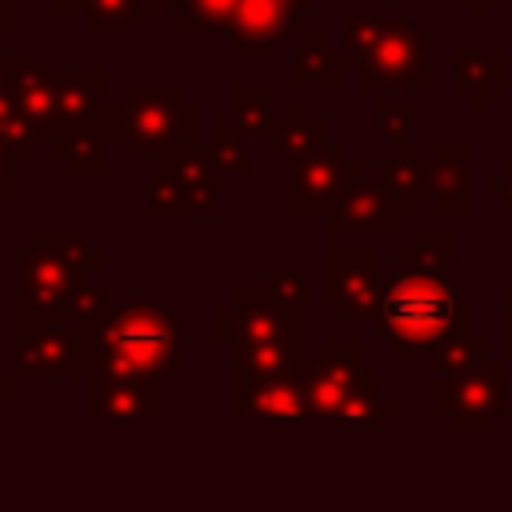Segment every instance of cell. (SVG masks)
Returning a JSON list of instances; mask_svg holds the SVG:
<instances>
[{
	"mask_svg": "<svg viewBox=\"0 0 512 512\" xmlns=\"http://www.w3.org/2000/svg\"><path fill=\"white\" fill-rule=\"evenodd\" d=\"M452 232H420L416 244L396 252L380 304V328L400 360L436 356L444 344L472 336V308L452 292Z\"/></svg>",
	"mask_w": 512,
	"mask_h": 512,
	"instance_id": "cell-1",
	"label": "cell"
},
{
	"mask_svg": "<svg viewBox=\"0 0 512 512\" xmlns=\"http://www.w3.org/2000/svg\"><path fill=\"white\" fill-rule=\"evenodd\" d=\"M92 332V380L160 388L180 364V320L172 308L108 312Z\"/></svg>",
	"mask_w": 512,
	"mask_h": 512,
	"instance_id": "cell-2",
	"label": "cell"
},
{
	"mask_svg": "<svg viewBox=\"0 0 512 512\" xmlns=\"http://www.w3.org/2000/svg\"><path fill=\"white\" fill-rule=\"evenodd\" d=\"M436 32L404 12H356L344 24V52L364 88H432Z\"/></svg>",
	"mask_w": 512,
	"mask_h": 512,
	"instance_id": "cell-3",
	"label": "cell"
},
{
	"mask_svg": "<svg viewBox=\"0 0 512 512\" xmlns=\"http://www.w3.org/2000/svg\"><path fill=\"white\" fill-rule=\"evenodd\" d=\"M196 104L180 100V88H124L116 108V140L128 160H172L196 148Z\"/></svg>",
	"mask_w": 512,
	"mask_h": 512,
	"instance_id": "cell-4",
	"label": "cell"
},
{
	"mask_svg": "<svg viewBox=\"0 0 512 512\" xmlns=\"http://www.w3.org/2000/svg\"><path fill=\"white\" fill-rule=\"evenodd\" d=\"M432 412L444 416L460 436L488 432L492 420L508 412V360L496 356L488 340H476L464 364L436 372Z\"/></svg>",
	"mask_w": 512,
	"mask_h": 512,
	"instance_id": "cell-5",
	"label": "cell"
},
{
	"mask_svg": "<svg viewBox=\"0 0 512 512\" xmlns=\"http://www.w3.org/2000/svg\"><path fill=\"white\" fill-rule=\"evenodd\" d=\"M216 340L244 348V344H292L308 352V316L304 308H288L268 284L252 288L240 284L228 304L216 308Z\"/></svg>",
	"mask_w": 512,
	"mask_h": 512,
	"instance_id": "cell-6",
	"label": "cell"
},
{
	"mask_svg": "<svg viewBox=\"0 0 512 512\" xmlns=\"http://www.w3.org/2000/svg\"><path fill=\"white\" fill-rule=\"evenodd\" d=\"M12 260H16V336L44 324H68L72 300L92 276L68 268L64 260L40 248H20Z\"/></svg>",
	"mask_w": 512,
	"mask_h": 512,
	"instance_id": "cell-7",
	"label": "cell"
},
{
	"mask_svg": "<svg viewBox=\"0 0 512 512\" xmlns=\"http://www.w3.org/2000/svg\"><path fill=\"white\" fill-rule=\"evenodd\" d=\"M388 288V268L376 248H328L324 252V300L344 324H364L380 316Z\"/></svg>",
	"mask_w": 512,
	"mask_h": 512,
	"instance_id": "cell-8",
	"label": "cell"
},
{
	"mask_svg": "<svg viewBox=\"0 0 512 512\" xmlns=\"http://www.w3.org/2000/svg\"><path fill=\"white\" fill-rule=\"evenodd\" d=\"M364 180V164L344 152L340 140H328L312 156L292 164V184H288V208L296 216H328L332 208L344 204V196Z\"/></svg>",
	"mask_w": 512,
	"mask_h": 512,
	"instance_id": "cell-9",
	"label": "cell"
},
{
	"mask_svg": "<svg viewBox=\"0 0 512 512\" xmlns=\"http://www.w3.org/2000/svg\"><path fill=\"white\" fill-rule=\"evenodd\" d=\"M148 212L156 216H180V212H212L216 208V168L204 152V144L164 160V176L144 188Z\"/></svg>",
	"mask_w": 512,
	"mask_h": 512,
	"instance_id": "cell-10",
	"label": "cell"
},
{
	"mask_svg": "<svg viewBox=\"0 0 512 512\" xmlns=\"http://www.w3.org/2000/svg\"><path fill=\"white\" fill-rule=\"evenodd\" d=\"M364 380V344L360 340H328L320 360L308 364L304 372V392L312 412L320 416H340L356 384Z\"/></svg>",
	"mask_w": 512,
	"mask_h": 512,
	"instance_id": "cell-11",
	"label": "cell"
},
{
	"mask_svg": "<svg viewBox=\"0 0 512 512\" xmlns=\"http://www.w3.org/2000/svg\"><path fill=\"white\" fill-rule=\"evenodd\" d=\"M404 220V208L388 192L384 180H360L340 208L324 216V228L332 236H360V232H396Z\"/></svg>",
	"mask_w": 512,
	"mask_h": 512,
	"instance_id": "cell-12",
	"label": "cell"
},
{
	"mask_svg": "<svg viewBox=\"0 0 512 512\" xmlns=\"http://www.w3.org/2000/svg\"><path fill=\"white\" fill-rule=\"evenodd\" d=\"M472 144L468 140H440L428 156V196L432 208L444 216L472 212Z\"/></svg>",
	"mask_w": 512,
	"mask_h": 512,
	"instance_id": "cell-13",
	"label": "cell"
},
{
	"mask_svg": "<svg viewBox=\"0 0 512 512\" xmlns=\"http://www.w3.org/2000/svg\"><path fill=\"white\" fill-rule=\"evenodd\" d=\"M80 340H84V328H76V324H44V328H32L16 344V364L32 380L60 376V372L72 376V368L80 360Z\"/></svg>",
	"mask_w": 512,
	"mask_h": 512,
	"instance_id": "cell-14",
	"label": "cell"
},
{
	"mask_svg": "<svg viewBox=\"0 0 512 512\" xmlns=\"http://www.w3.org/2000/svg\"><path fill=\"white\" fill-rule=\"evenodd\" d=\"M48 80H52V100H56V128L60 124H96L112 108L104 68L48 72Z\"/></svg>",
	"mask_w": 512,
	"mask_h": 512,
	"instance_id": "cell-15",
	"label": "cell"
},
{
	"mask_svg": "<svg viewBox=\"0 0 512 512\" xmlns=\"http://www.w3.org/2000/svg\"><path fill=\"white\" fill-rule=\"evenodd\" d=\"M104 140H116V108H108L96 124H60L48 144H52V156L72 168V176L92 180L108 172Z\"/></svg>",
	"mask_w": 512,
	"mask_h": 512,
	"instance_id": "cell-16",
	"label": "cell"
},
{
	"mask_svg": "<svg viewBox=\"0 0 512 512\" xmlns=\"http://www.w3.org/2000/svg\"><path fill=\"white\" fill-rule=\"evenodd\" d=\"M12 96H16V104L28 112V120L36 124V132H40V140H52V132H56V100H52V80H48V72L36 64V56L32 52H12V60H8V84H4Z\"/></svg>",
	"mask_w": 512,
	"mask_h": 512,
	"instance_id": "cell-17",
	"label": "cell"
},
{
	"mask_svg": "<svg viewBox=\"0 0 512 512\" xmlns=\"http://www.w3.org/2000/svg\"><path fill=\"white\" fill-rule=\"evenodd\" d=\"M232 412L236 416H308L304 376L260 380V384H232Z\"/></svg>",
	"mask_w": 512,
	"mask_h": 512,
	"instance_id": "cell-18",
	"label": "cell"
},
{
	"mask_svg": "<svg viewBox=\"0 0 512 512\" xmlns=\"http://www.w3.org/2000/svg\"><path fill=\"white\" fill-rule=\"evenodd\" d=\"M288 36H300L292 16L276 0H240V12L232 20V40L244 52H268L280 48Z\"/></svg>",
	"mask_w": 512,
	"mask_h": 512,
	"instance_id": "cell-19",
	"label": "cell"
},
{
	"mask_svg": "<svg viewBox=\"0 0 512 512\" xmlns=\"http://www.w3.org/2000/svg\"><path fill=\"white\" fill-rule=\"evenodd\" d=\"M508 52L504 48H456L452 52V72H456V84L460 92L484 108L504 84H508Z\"/></svg>",
	"mask_w": 512,
	"mask_h": 512,
	"instance_id": "cell-20",
	"label": "cell"
},
{
	"mask_svg": "<svg viewBox=\"0 0 512 512\" xmlns=\"http://www.w3.org/2000/svg\"><path fill=\"white\" fill-rule=\"evenodd\" d=\"M352 60L344 48H332L328 36L320 28H308L296 56H292V68H288V84L292 88H304V84H328V88H340L344 76H348Z\"/></svg>",
	"mask_w": 512,
	"mask_h": 512,
	"instance_id": "cell-21",
	"label": "cell"
},
{
	"mask_svg": "<svg viewBox=\"0 0 512 512\" xmlns=\"http://www.w3.org/2000/svg\"><path fill=\"white\" fill-rule=\"evenodd\" d=\"M308 372V352L292 344H244L236 348L232 364V384H260V380H284V376H304Z\"/></svg>",
	"mask_w": 512,
	"mask_h": 512,
	"instance_id": "cell-22",
	"label": "cell"
},
{
	"mask_svg": "<svg viewBox=\"0 0 512 512\" xmlns=\"http://www.w3.org/2000/svg\"><path fill=\"white\" fill-rule=\"evenodd\" d=\"M380 180L388 184V192L396 196V204L404 208V216H412L420 208V200L428 196V156H420L412 140L408 144H396V152L388 156Z\"/></svg>",
	"mask_w": 512,
	"mask_h": 512,
	"instance_id": "cell-23",
	"label": "cell"
},
{
	"mask_svg": "<svg viewBox=\"0 0 512 512\" xmlns=\"http://www.w3.org/2000/svg\"><path fill=\"white\" fill-rule=\"evenodd\" d=\"M400 412V400L392 396V392H384V384H380V376H364L360 384H356V392L348 396V404L340 408V428L344 432H364V436H372V432H380V424H384V416H396Z\"/></svg>",
	"mask_w": 512,
	"mask_h": 512,
	"instance_id": "cell-24",
	"label": "cell"
},
{
	"mask_svg": "<svg viewBox=\"0 0 512 512\" xmlns=\"http://www.w3.org/2000/svg\"><path fill=\"white\" fill-rule=\"evenodd\" d=\"M268 140H272V160H288V164H296V160L312 156L316 148H324V144H328V132H324L320 120H312V112H308L304 104H292L288 116L272 128Z\"/></svg>",
	"mask_w": 512,
	"mask_h": 512,
	"instance_id": "cell-25",
	"label": "cell"
},
{
	"mask_svg": "<svg viewBox=\"0 0 512 512\" xmlns=\"http://www.w3.org/2000/svg\"><path fill=\"white\" fill-rule=\"evenodd\" d=\"M88 408L108 412V416H128V412H160L164 392L144 388V384H124V380H88Z\"/></svg>",
	"mask_w": 512,
	"mask_h": 512,
	"instance_id": "cell-26",
	"label": "cell"
},
{
	"mask_svg": "<svg viewBox=\"0 0 512 512\" xmlns=\"http://www.w3.org/2000/svg\"><path fill=\"white\" fill-rule=\"evenodd\" d=\"M216 176H232V180H248L252 176V152H248V136L232 124V120H220L204 144Z\"/></svg>",
	"mask_w": 512,
	"mask_h": 512,
	"instance_id": "cell-27",
	"label": "cell"
},
{
	"mask_svg": "<svg viewBox=\"0 0 512 512\" xmlns=\"http://www.w3.org/2000/svg\"><path fill=\"white\" fill-rule=\"evenodd\" d=\"M32 248H40V252L64 260L68 268H76V272H84V276H92V272H100V268L108 264V252H104V248L88 244L84 236H68V232H48V228H44V232L32 236Z\"/></svg>",
	"mask_w": 512,
	"mask_h": 512,
	"instance_id": "cell-28",
	"label": "cell"
},
{
	"mask_svg": "<svg viewBox=\"0 0 512 512\" xmlns=\"http://www.w3.org/2000/svg\"><path fill=\"white\" fill-rule=\"evenodd\" d=\"M232 124L252 140V136H272L276 120H272V88L264 84H248L232 92Z\"/></svg>",
	"mask_w": 512,
	"mask_h": 512,
	"instance_id": "cell-29",
	"label": "cell"
},
{
	"mask_svg": "<svg viewBox=\"0 0 512 512\" xmlns=\"http://www.w3.org/2000/svg\"><path fill=\"white\" fill-rule=\"evenodd\" d=\"M0 144L16 160H32L36 156V144H40L36 124L28 120V112L16 104V96L8 88H0Z\"/></svg>",
	"mask_w": 512,
	"mask_h": 512,
	"instance_id": "cell-30",
	"label": "cell"
},
{
	"mask_svg": "<svg viewBox=\"0 0 512 512\" xmlns=\"http://www.w3.org/2000/svg\"><path fill=\"white\" fill-rule=\"evenodd\" d=\"M88 28L96 32H140L144 28V0H92L88 4Z\"/></svg>",
	"mask_w": 512,
	"mask_h": 512,
	"instance_id": "cell-31",
	"label": "cell"
},
{
	"mask_svg": "<svg viewBox=\"0 0 512 512\" xmlns=\"http://www.w3.org/2000/svg\"><path fill=\"white\" fill-rule=\"evenodd\" d=\"M240 0H188L180 12V32H232Z\"/></svg>",
	"mask_w": 512,
	"mask_h": 512,
	"instance_id": "cell-32",
	"label": "cell"
},
{
	"mask_svg": "<svg viewBox=\"0 0 512 512\" xmlns=\"http://www.w3.org/2000/svg\"><path fill=\"white\" fill-rule=\"evenodd\" d=\"M108 312H112V308H108V288L96 284V280H88V284L76 292V300H72L68 324H76V328H96Z\"/></svg>",
	"mask_w": 512,
	"mask_h": 512,
	"instance_id": "cell-33",
	"label": "cell"
},
{
	"mask_svg": "<svg viewBox=\"0 0 512 512\" xmlns=\"http://www.w3.org/2000/svg\"><path fill=\"white\" fill-rule=\"evenodd\" d=\"M416 124H420V108L416 104H384L380 116H376L380 136L392 140V144H408L412 132H416Z\"/></svg>",
	"mask_w": 512,
	"mask_h": 512,
	"instance_id": "cell-34",
	"label": "cell"
},
{
	"mask_svg": "<svg viewBox=\"0 0 512 512\" xmlns=\"http://www.w3.org/2000/svg\"><path fill=\"white\" fill-rule=\"evenodd\" d=\"M268 288L288 304V308H304L308 304V284L300 272H288V268H272L268 276Z\"/></svg>",
	"mask_w": 512,
	"mask_h": 512,
	"instance_id": "cell-35",
	"label": "cell"
},
{
	"mask_svg": "<svg viewBox=\"0 0 512 512\" xmlns=\"http://www.w3.org/2000/svg\"><path fill=\"white\" fill-rule=\"evenodd\" d=\"M488 192H492V196H496V200H500V204L512 212V156L504 160V172L488 180Z\"/></svg>",
	"mask_w": 512,
	"mask_h": 512,
	"instance_id": "cell-36",
	"label": "cell"
},
{
	"mask_svg": "<svg viewBox=\"0 0 512 512\" xmlns=\"http://www.w3.org/2000/svg\"><path fill=\"white\" fill-rule=\"evenodd\" d=\"M16 192V156L0 144V196H12Z\"/></svg>",
	"mask_w": 512,
	"mask_h": 512,
	"instance_id": "cell-37",
	"label": "cell"
},
{
	"mask_svg": "<svg viewBox=\"0 0 512 512\" xmlns=\"http://www.w3.org/2000/svg\"><path fill=\"white\" fill-rule=\"evenodd\" d=\"M276 4H280V8H284V12L292 16L296 32L304 36V32H308V20H304V16H308V0H276Z\"/></svg>",
	"mask_w": 512,
	"mask_h": 512,
	"instance_id": "cell-38",
	"label": "cell"
},
{
	"mask_svg": "<svg viewBox=\"0 0 512 512\" xmlns=\"http://www.w3.org/2000/svg\"><path fill=\"white\" fill-rule=\"evenodd\" d=\"M48 4H52L56 16H72V12H88L92 0H48Z\"/></svg>",
	"mask_w": 512,
	"mask_h": 512,
	"instance_id": "cell-39",
	"label": "cell"
},
{
	"mask_svg": "<svg viewBox=\"0 0 512 512\" xmlns=\"http://www.w3.org/2000/svg\"><path fill=\"white\" fill-rule=\"evenodd\" d=\"M184 4L188 0H144V12L152 16V12H184Z\"/></svg>",
	"mask_w": 512,
	"mask_h": 512,
	"instance_id": "cell-40",
	"label": "cell"
},
{
	"mask_svg": "<svg viewBox=\"0 0 512 512\" xmlns=\"http://www.w3.org/2000/svg\"><path fill=\"white\" fill-rule=\"evenodd\" d=\"M504 312H508V328H504V360H512V288L504 292Z\"/></svg>",
	"mask_w": 512,
	"mask_h": 512,
	"instance_id": "cell-41",
	"label": "cell"
},
{
	"mask_svg": "<svg viewBox=\"0 0 512 512\" xmlns=\"http://www.w3.org/2000/svg\"><path fill=\"white\" fill-rule=\"evenodd\" d=\"M12 28H16V4L0 0V32H12Z\"/></svg>",
	"mask_w": 512,
	"mask_h": 512,
	"instance_id": "cell-42",
	"label": "cell"
},
{
	"mask_svg": "<svg viewBox=\"0 0 512 512\" xmlns=\"http://www.w3.org/2000/svg\"><path fill=\"white\" fill-rule=\"evenodd\" d=\"M8 396H16V380L12 376H0V400H8Z\"/></svg>",
	"mask_w": 512,
	"mask_h": 512,
	"instance_id": "cell-43",
	"label": "cell"
},
{
	"mask_svg": "<svg viewBox=\"0 0 512 512\" xmlns=\"http://www.w3.org/2000/svg\"><path fill=\"white\" fill-rule=\"evenodd\" d=\"M464 4H468V8L476 12V16H484V12H488V8L496 4V0H464Z\"/></svg>",
	"mask_w": 512,
	"mask_h": 512,
	"instance_id": "cell-44",
	"label": "cell"
},
{
	"mask_svg": "<svg viewBox=\"0 0 512 512\" xmlns=\"http://www.w3.org/2000/svg\"><path fill=\"white\" fill-rule=\"evenodd\" d=\"M8 60H12V52H0V88L8 84Z\"/></svg>",
	"mask_w": 512,
	"mask_h": 512,
	"instance_id": "cell-45",
	"label": "cell"
}]
</instances>
